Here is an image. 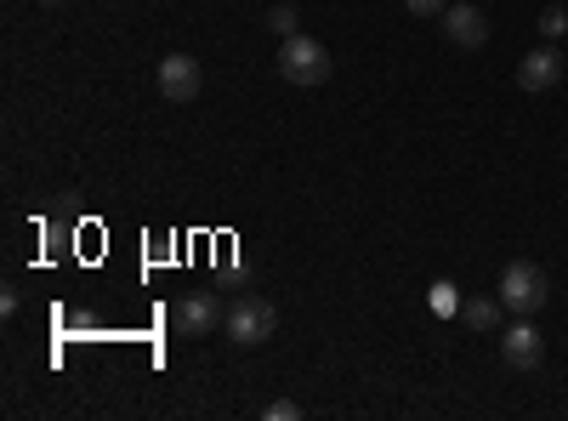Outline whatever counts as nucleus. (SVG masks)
Returning <instances> with one entry per match:
<instances>
[{
  "mask_svg": "<svg viewBox=\"0 0 568 421\" xmlns=\"http://www.w3.org/2000/svg\"><path fill=\"white\" fill-rule=\"evenodd\" d=\"M500 302H506L511 319H535V313L551 302V279H546V268L529 262V257L506 262V273H500Z\"/></svg>",
  "mask_w": 568,
  "mask_h": 421,
  "instance_id": "nucleus-1",
  "label": "nucleus"
},
{
  "mask_svg": "<svg viewBox=\"0 0 568 421\" xmlns=\"http://www.w3.org/2000/svg\"><path fill=\"white\" fill-rule=\"evenodd\" d=\"M329 69H336V63H329V46L313 40V34H291L278 46V74L291 86H324Z\"/></svg>",
  "mask_w": 568,
  "mask_h": 421,
  "instance_id": "nucleus-2",
  "label": "nucleus"
},
{
  "mask_svg": "<svg viewBox=\"0 0 568 421\" xmlns=\"http://www.w3.org/2000/svg\"><path fill=\"white\" fill-rule=\"evenodd\" d=\"M222 331L227 342H240V348H256L278 331V308L267 297H233L227 302V319H222Z\"/></svg>",
  "mask_w": 568,
  "mask_h": 421,
  "instance_id": "nucleus-3",
  "label": "nucleus"
},
{
  "mask_svg": "<svg viewBox=\"0 0 568 421\" xmlns=\"http://www.w3.org/2000/svg\"><path fill=\"white\" fill-rule=\"evenodd\" d=\"M500 359L506 370H540L546 364V337L535 331V319H517L500 331Z\"/></svg>",
  "mask_w": 568,
  "mask_h": 421,
  "instance_id": "nucleus-4",
  "label": "nucleus"
},
{
  "mask_svg": "<svg viewBox=\"0 0 568 421\" xmlns=\"http://www.w3.org/2000/svg\"><path fill=\"white\" fill-rule=\"evenodd\" d=\"M444 40L460 46V52H478V46L489 40V18L471 7V0H449L444 7Z\"/></svg>",
  "mask_w": 568,
  "mask_h": 421,
  "instance_id": "nucleus-5",
  "label": "nucleus"
},
{
  "mask_svg": "<svg viewBox=\"0 0 568 421\" xmlns=\"http://www.w3.org/2000/svg\"><path fill=\"white\" fill-rule=\"evenodd\" d=\"M222 319H227V308H216V297L194 291V297H182V302L171 308V331H176V337H211Z\"/></svg>",
  "mask_w": 568,
  "mask_h": 421,
  "instance_id": "nucleus-6",
  "label": "nucleus"
},
{
  "mask_svg": "<svg viewBox=\"0 0 568 421\" xmlns=\"http://www.w3.org/2000/svg\"><path fill=\"white\" fill-rule=\"evenodd\" d=\"M160 91L171 103H194L200 91H205V74H200V63L187 58V52H171L165 63H160Z\"/></svg>",
  "mask_w": 568,
  "mask_h": 421,
  "instance_id": "nucleus-7",
  "label": "nucleus"
},
{
  "mask_svg": "<svg viewBox=\"0 0 568 421\" xmlns=\"http://www.w3.org/2000/svg\"><path fill=\"white\" fill-rule=\"evenodd\" d=\"M557 80H562V52L557 46H535V52L517 63V86L524 91H551Z\"/></svg>",
  "mask_w": 568,
  "mask_h": 421,
  "instance_id": "nucleus-8",
  "label": "nucleus"
},
{
  "mask_svg": "<svg viewBox=\"0 0 568 421\" xmlns=\"http://www.w3.org/2000/svg\"><path fill=\"white\" fill-rule=\"evenodd\" d=\"M460 319L471 324V331H500L506 302L500 297H460Z\"/></svg>",
  "mask_w": 568,
  "mask_h": 421,
  "instance_id": "nucleus-9",
  "label": "nucleus"
},
{
  "mask_svg": "<svg viewBox=\"0 0 568 421\" xmlns=\"http://www.w3.org/2000/svg\"><path fill=\"white\" fill-rule=\"evenodd\" d=\"M296 18H302V12L291 7V0H278V7H273V12L262 18V23H267V29H273L278 40H291V34H302V23H296Z\"/></svg>",
  "mask_w": 568,
  "mask_h": 421,
  "instance_id": "nucleus-10",
  "label": "nucleus"
},
{
  "mask_svg": "<svg viewBox=\"0 0 568 421\" xmlns=\"http://www.w3.org/2000/svg\"><path fill=\"white\" fill-rule=\"evenodd\" d=\"M426 302H433V313H438V319H455V313H460V291L449 285V279H438V285H433V297H426Z\"/></svg>",
  "mask_w": 568,
  "mask_h": 421,
  "instance_id": "nucleus-11",
  "label": "nucleus"
},
{
  "mask_svg": "<svg viewBox=\"0 0 568 421\" xmlns=\"http://www.w3.org/2000/svg\"><path fill=\"white\" fill-rule=\"evenodd\" d=\"M540 34H546V40L568 34V12H562V7H546V12H540Z\"/></svg>",
  "mask_w": 568,
  "mask_h": 421,
  "instance_id": "nucleus-12",
  "label": "nucleus"
},
{
  "mask_svg": "<svg viewBox=\"0 0 568 421\" xmlns=\"http://www.w3.org/2000/svg\"><path fill=\"white\" fill-rule=\"evenodd\" d=\"M262 421H302V404H296V399H273V404L262 410Z\"/></svg>",
  "mask_w": 568,
  "mask_h": 421,
  "instance_id": "nucleus-13",
  "label": "nucleus"
},
{
  "mask_svg": "<svg viewBox=\"0 0 568 421\" xmlns=\"http://www.w3.org/2000/svg\"><path fill=\"white\" fill-rule=\"evenodd\" d=\"M444 7H449V0H404L409 18H444Z\"/></svg>",
  "mask_w": 568,
  "mask_h": 421,
  "instance_id": "nucleus-14",
  "label": "nucleus"
},
{
  "mask_svg": "<svg viewBox=\"0 0 568 421\" xmlns=\"http://www.w3.org/2000/svg\"><path fill=\"white\" fill-rule=\"evenodd\" d=\"M40 7H63V0H40Z\"/></svg>",
  "mask_w": 568,
  "mask_h": 421,
  "instance_id": "nucleus-15",
  "label": "nucleus"
}]
</instances>
